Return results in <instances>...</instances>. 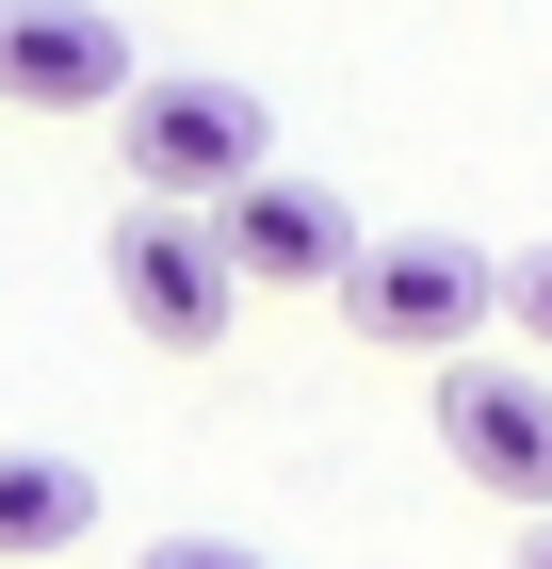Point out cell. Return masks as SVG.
<instances>
[{
    "instance_id": "obj_1",
    "label": "cell",
    "mask_w": 552,
    "mask_h": 569,
    "mask_svg": "<svg viewBox=\"0 0 552 569\" xmlns=\"http://www.w3.org/2000/svg\"><path fill=\"white\" fill-rule=\"evenodd\" d=\"M114 163H130V196H163V212H228L260 163H277V131H260V98L244 82H130V114H114Z\"/></svg>"
},
{
    "instance_id": "obj_6",
    "label": "cell",
    "mask_w": 552,
    "mask_h": 569,
    "mask_svg": "<svg viewBox=\"0 0 552 569\" xmlns=\"http://www.w3.org/2000/svg\"><path fill=\"white\" fill-rule=\"evenodd\" d=\"M212 244H228V277H244V293H341V261H358V212H341L325 179H277V163H260L244 196L212 212Z\"/></svg>"
},
{
    "instance_id": "obj_2",
    "label": "cell",
    "mask_w": 552,
    "mask_h": 569,
    "mask_svg": "<svg viewBox=\"0 0 552 569\" xmlns=\"http://www.w3.org/2000/svg\"><path fill=\"white\" fill-rule=\"evenodd\" d=\"M341 326L390 342V358H471L504 326V261H488V244H439V228L358 244V261H341Z\"/></svg>"
},
{
    "instance_id": "obj_3",
    "label": "cell",
    "mask_w": 552,
    "mask_h": 569,
    "mask_svg": "<svg viewBox=\"0 0 552 569\" xmlns=\"http://www.w3.org/2000/svg\"><path fill=\"white\" fill-rule=\"evenodd\" d=\"M98 277H114V309H130L163 358H212L228 309H244V277H228L212 212H163V196H130V212L98 228Z\"/></svg>"
},
{
    "instance_id": "obj_10",
    "label": "cell",
    "mask_w": 552,
    "mask_h": 569,
    "mask_svg": "<svg viewBox=\"0 0 552 569\" xmlns=\"http://www.w3.org/2000/svg\"><path fill=\"white\" fill-rule=\"evenodd\" d=\"M520 569H552V521H520Z\"/></svg>"
},
{
    "instance_id": "obj_9",
    "label": "cell",
    "mask_w": 552,
    "mask_h": 569,
    "mask_svg": "<svg viewBox=\"0 0 552 569\" xmlns=\"http://www.w3.org/2000/svg\"><path fill=\"white\" fill-rule=\"evenodd\" d=\"M130 569H277V553H244V537H147Z\"/></svg>"
},
{
    "instance_id": "obj_8",
    "label": "cell",
    "mask_w": 552,
    "mask_h": 569,
    "mask_svg": "<svg viewBox=\"0 0 552 569\" xmlns=\"http://www.w3.org/2000/svg\"><path fill=\"white\" fill-rule=\"evenodd\" d=\"M504 326L552 358V244H520V261H504Z\"/></svg>"
},
{
    "instance_id": "obj_4",
    "label": "cell",
    "mask_w": 552,
    "mask_h": 569,
    "mask_svg": "<svg viewBox=\"0 0 552 569\" xmlns=\"http://www.w3.org/2000/svg\"><path fill=\"white\" fill-rule=\"evenodd\" d=\"M439 456H455L488 505H536L552 521V375H488V342L439 358Z\"/></svg>"
},
{
    "instance_id": "obj_5",
    "label": "cell",
    "mask_w": 552,
    "mask_h": 569,
    "mask_svg": "<svg viewBox=\"0 0 552 569\" xmlns=\"http://www.w3.org/2000/svg\"><path fill=\"white\" fill-rule=\"evenodd\" d=\"M130 33L98 0H0V98L17 114H130Z\"/></svg>"
},
{
    "instance_id": "obj_7",
    "label": "cell",
    "mask_w": 552,
    "mask_h": 569,
    "mask_svg": "<svg viewBox=\"0 0 552 569\" xmlns=\"http://www.w3.org/2000/svg\"><path fill=\"white\" fill-rule=\"evenodd\" d=\"M82 537H98V472L0 439V569H49V553H82Z\"/></svg>"
}]
</instances>
